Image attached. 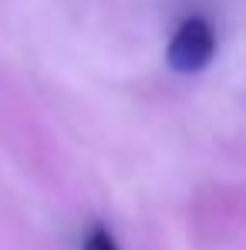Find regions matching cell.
Returning a JSON list of instances; mask_svg holds the SVG:
<instances>
[{
	"label": "cell",
	"mask_w": 246,
	"mask_h": 250,
	"mask_svg": "<svg viewBox=\"0 0 246 250\" xmlns=\"http://www.w3.org/2000/svg\"><path fill=\"white\" fill-rule=\"evenodd\" d=\"M212 54H216V31H212V24L206 17H186L175 27L172 41H169L165 61L179 75H196V71H203L212 61Z\"/></svg>",
	"instance_id": "6da1fadb"
},
{
	"label": "cell",
	"mask_w": 246,
	"mask_h": 250,
	"mask_svg": "<svg viewBox=\"0 0 246 250\" xmlns=\"http://www.w3.org/2000/svg\"><path fill=\"white\" fill-rule=\"evenodd\" d=\"M84 250H118V244H115V237L101 227V223H91L88 227V233H84Z\"/></svg>",
	"instance_id": "7a4b0ae2"
}]
</instances>
